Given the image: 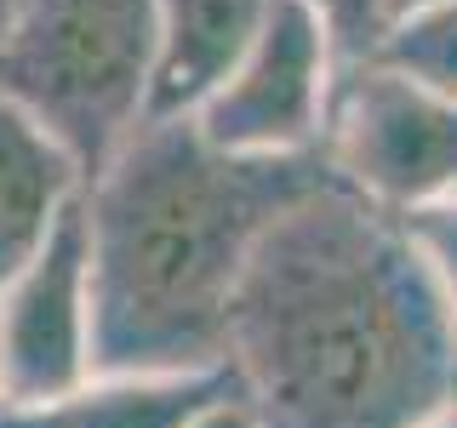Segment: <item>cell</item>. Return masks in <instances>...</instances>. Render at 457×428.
I'll use <instances>...</instances> for the list:
<instances>
[{"mask_svg":"<svg viewBox=\"0 0 457 428\" xmlns=\"http://www.w3.org/2000/svg\"><path fill=\"white\" fill-rule=\"evenodd\" d=\"M12 12H18V0H0V35H6V23H12Z\"/></svg>","mask_w":457,"mask_h":428,"instance_id":"16","label":"cell"},{"mask_svg":"<svg viewBox=\"0 0 457 428\" xmlns=\"http://www.w3.org/2000/svg\"><path fill=\"white\" fill-rule=\"evenodd\" d=\"M86 200L80 160L57 143L35 114L0 92V285L63 228Z\"/></svg>","mask_w":457,"mask_h":428,"instance_id":"8","label":"cell"},{"mask_svg":"<svg viewBox=\"0 0 457 428\" xmlns=\"http://www.w3.org/2000/svg\"><path fill=\"white\" fill-rule=\"evenodd\" d=\"M320 154L343 189L411 218L457 194V103L378 57L349 63Z\"/></svg>","mask_w":457,"mask_h":428,"instance_id":"4","label":"cell"},{"mask_svg":"<svg viewBox=\"0 0 457 428\" xmlns=\"http://www.w3.org/2000/svg\"><path fill=\"white\" fill-rule=\"evenodd\" d=\"M97 377V314H92V246L86 211L0 285V411H35Z\"/></svg>","mask_w":457,"mask_h":428,"instance_id":"6","label":"cell"},{"mask_svg":"<svg viewBox=\"0 0 457 428\" xmlns=\"http://www.w3.org/2000/svg\"><path fill=\"white\" fill-rule=\"evenodd\" d=\"M309 12H320L326 29H332V40H337V57H343V69L349 63H366L371 52H378V40H383V0H303Z\"/></svg>","mask_w":457,"mask_h":428,"instance_id":"12","label":"cell"},{"mask_svg":"<svg viewBox=\"0 0 457 428\" xmlns=\"http://www.w3.org/2000/svg\"><path fill=\"white\" fill-rule=\"evenodd\" d=\"M183 428H257V417H252L246 399H240V389L228 383V389H223L218 399H206V406H200Z\"/></svg>","mask_w":457,"mask_h":428,"instance_id":"13","label":"cell"},{"mask_svg":"<svg viewBox=\"0 0 457 428\" xmlns=\"http://www.w3.org/2000/svg\"><path fill=\"white\" fill-rule=\"evenodd\" d=\"M428 6H440V0H383V23H400L411 12H428Z\"/></svg>","mask_w":457,"mask_h":428,"instance_id":"14","label":"cell"},{"mask_svg":"<svg viewBox=\"0 0 457 428\" xmlns=\"http://www.w3.org/2000/svg\"><path fill=\"white\" fill-rule=\"evenodd\" d=\"M446 399H452V406H457V371H452V394H446Z\"/></svg>","mask_w":457,"mask_h":428,"instance_id":"17","label":"cell"},{"mask_svg":"<svg viewBox=\"0 0 457 428\" xmlns=\"http://www.w3.org/2000/svg\"><path fill=\"white\" fill-rule=\"evenodd\" d=\"M371 57L457 103V0H440L428 12H411V18L389 23Z\"/></svg>","mask_w":457,"mask_h":428,"instance_id":"10","label":"cell"},{"mask_svg":"<svg viewBox=\"0 0 457 428\" xmlns=\"http://www.w3.org/2000/svg\"><path fill=\"white\" fill-rule=\"evenodd\" d=\"M326 177V154L246 160L212 149L195 120H143L80 200L97 371H223L257 240Z\"/></svg>","mask_w":457,"mask_h":428,"instance_id":"2","label":"cell"},{"mask_svg":"<svg viewBox=\"0 0 457 428\" xmlns=\"http://www.w3.org/2000/svg\"><path fill=\"white\" fill-rule=\"evenodd\" d=\"M418 428H457V406L446 399V406H440V411H428V417H423Z\"/></svg>","mask_w":457,"mask_h":428,"instance_id":"15","label":"cell"},{"mask_svg":"<svg viewBox=\"0 0 457 428\" xmlns=\"http://www.w3.org/2000/svg\"><path fill=\"white\" fill-rule=\"evenodd\" d=\"M223 371L257 428H418L452 394L457 337L406 223L326 177L257 240Z\"/></svg>","mask_w":457,"mask_h":428,"instance_id":"1","label":"cell"},{"mask_svg":"<svg viewBox=\"0 0 457 428\" xmlns=\"http://www.w3.org/2000/svg\"><path fill=\"white\" fill-rule=\"evenodd\" d=\"M154 0H18L0 92L80 160L86 183L149 120Z\"/></svg>","mask_w":457,"mask_h":428,"instance_id":"3","label":"cell"},{"mask_svg":"<svg viewBox=\"0 0 457 428\" xmlns=\"http://www.w3.org/2000/svg\"><path fill=\"white\" fill-rule=\"evenodd\" d=\"M400 223H406V235L418 240L428 275H435V285H440V303H446L452 337H457V194L440 200V206L411 211V218H400Z\"/></svg>","mask_w":457,"mask_h":428,"instance_id":"11","label":"cell"},{"mask_svg":"<svg viewBox=\"0 0 457 428\" xmlns=\"http://www.w3.org/2000/svg\"><path fill=\"white\" fill-rule=\"evenodd\" d=\"M228 389V371H97L35 411H0V428H183Z\"/></svg>","mask_w":457,"mask_h":428,"instance_id":"9","label":"cell"},{"mask_svg":"<svg viewBox=\"0 0 457 428\" xmlns=\"http://www.w3.org/2000/svg\"><path fill=\"white\" fill-rule=\"evenodd\" d=\"M275 0H154L149 120H195L263 35Z\"/></svg>","mask_w":457,"mask_h":428,"instance_id":"7","label":"cell"},{"mask_svg":"<svg viewBox=\"0 0 457 428\" xmlns=\"http://www.w3.org/2000/svg\"><path fill=\"white\" fill-rule=\"evenodd\" d=\"M337 80L343 57L326 18L303 0H275L263 35L223 80V92L195 114V126L212 149L246 154V160L320 154Z\"/></svg>","mask_w":457,"mask_h":428,"instance_id":"5","label":"cell"}]
</instances>
